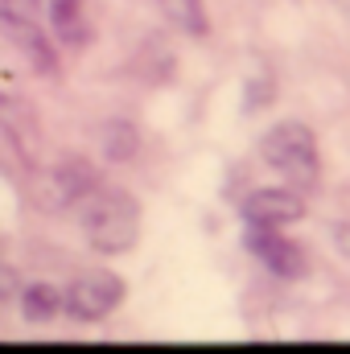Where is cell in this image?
<instances>
[{"label":"cell","mask_w":350,"mask_h":354,"mask_svg":"<svg viewBox=\"0 0 350 354\" xmlns=\"http://www.w3.org/2000/svg\"><path fill=\"white\" fill-rule=\"evenodd\" d=\"M79 227H83L87 243L95 252H103V256L132 252L136 239H140V206L124 189L95 185L83 198V206H79Z\"/></svg>","instance_id":"6da1fadb"},{"label":"cell","mask_w":350,"mask_h":354,"mask_svg":"<svg viewBox=\"0 0 350 354\" xmlns=\"http://www.w3.org/2000/svg\"><path fill=\"white\" fill-rule=\"evenodd\" d=\"M260 157L268 161V169H276L293 189H313L317 177H322L317 136L305 124H297V120H284V124H276V128L264 132Z\"/></svg>","instance_id":"7a4b0ae2"},{"label":"cell","mask_w":350,"mask_h":354,"mask_svg":"<svg viewBox=\"0 0 350 354\" xmlns=\"http://www.w3.org/2000/svg\"><path fill=\"white\" fill-rule=\"evenodd\" d=\"M95 169L79 157H66V161H54L50 169H42L37 181H33V198L42 210L58 214V210H79L83 198L95 189Z\"/></svg>","instance_id":"3957f363"},{"label":"cell","mask_w":350,"mask_h":354,"mask_svg":"<svg viewBox=\"0 0 350 354\" xmlns=\"http://www.w3.org/2000/svg\"><path fill=\"white\" fill-rule=\"evenodd\" d=\"M124 301V280L107 268H91L79 272L66 284V313L79 322H103L107 313H116Z\"/></svg>","instance_id":"277c9868"},{"label":"cell","mask_w":350,"mask_h":354,"mask_svg":"<svg viewBox=\"0 0 350 354\" xmlns=\"http://www.w3.org/2000/svg\"><path fill=\"white\" fill-rule=\"evenodd\" d=\"M301 214H305V202L293 185H268L243 198L248 227H288V223H301Z\"/></svg>","instance_id":"5b68a950"},{"label":"cell","mask_w":350,"mask_h":354,"mask_svg":"<svg viewBox=\"0 0 350 354\" xmlns=\"http://www.w3.org/2000/svg\"><path fill=\"white\" fill-rule=\"evenodd\" d=\"M248 252H252L268 272H276V276H284V280L305 268L301 248L284 235V227H248Z\"/></svg>","instance_id":"8992f818"},{"label":"cell","mask_w":350,"mask_h":354,"mask_svg":"<svg viewBox=\"0 0 350 354\" xmlns=\"http://www.w3.org/2000/svg\"><path fill=\"white\" fill-rule=\"evenodd\" d=\"M0 128H4V140H8V149L33 165V161H37V149H42L37 111H33L25 99H17V95H4V99H0Z\"/></svg>","instance_id":"52a82bcc"},{"label":"cell","mask_w":350,"mask_h":354,"mask_svg":"<svg viewBox=\"0 0 350 354\" xmlns=\"http://www.w3.org/2000/svg\"><path fill=\"white\" fill-rule=\"evenodd\" d=\"M50 25L66 50H83L91 41V21L83 0H50Z\"/></svg>","instance_id":"ba28073f"},{"label":"cell","mask_w":350,"mask_h":354,"mask_svg":"<svg viewBox=\"0 0 350 354\" xmlns=\"http://www.w3.org/2000/svg\"><path fill=\"white\" fill-rule=\"evenodd\" d=\"M4 33H8V41H17V46H21V54L29 58V66H33V71H42V75H54V50H50L46 33L37 29V21L4 25Z\"/></svg>","instance_id":"9c48e42d"},{"label":"cell","mask_w":350,"mask_h":354,"mask_svg":"<svg viewBox=\"0 0 350 354\" xmlns=\"http://www.w3.org/2000/svg\"><path fill=\"white\" fill-rule=\"evenodd\" d=\"M66 309V288H54V284H46V280H29L25 288H21V313L29 317V322H50L54 313H62Z\"/></svg>","instance_id":"30bf717a"},{"label":"cell","mask_w":350,"mask_h":354,"mask_svg":"<svg viewBox=\"0 0 350 354\" xmlns=\"http://www.w3.org/2000/svg\"><path fill=\"white\" fill-rule=\"evenodd\" d=\"M161 8H165V17L174 21L177 29L206 33V8H202V0H161Z\"/></svg>","instance_id":"8fae6325"},{"label":"cell","mask_w":350,"mask_h":354,"mask_svg":"<svg viewBox=\"0 0 350 354\" xmlns=\"http://www.w3.org/2000/svg\"><path fill=\"white\" fill-rule=\"evenodd\" d=\"M4 25H21V21H37V0H0Z\"/></svg>","instance_id":"7c38bea8"},{"label":"cell","mask_w":350,"mask_h":354,"mask_svg":"<svg viewBox=\"0 0 350 354\" xmlns=\"http://www.w3.org/2000/svg\"><path fill=\"white\" fill-rule=\"evenodd\" d=\"M334 4H338V8H342V12L350 17V0H334Z\"/></svg>","instance_id":"4fadbf2b"}]
</instances>
